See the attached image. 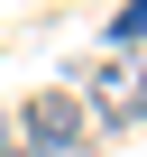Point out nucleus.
Returning a JSON list of instances; mask_svg holds the SVG:
<instances>
[{
  "instance_id": "nucleus-1",
  "label": "nucleus",
  "mask_w": 147,
  "mask_h": 157,
  "mask_svg": "<svg viewBox=\"0 0 147 157\" xmlns=\"http://www.w3.org/2000/svg\"><path fill=\"white\" fill-rule=\"evenodd\" d=\"M19 157H74V148H83V102H74V93H37L28 111H19Z\"/></svg>"
},
{
  "instance_id": "nucleus-2",
  "label": "nucleus",
  "mask_w": 147,
  "mask_h": 157,
  "mask_svg": "<svg viewBox=\"0 0 147 157\" xmlns=\"http://www.w3.org/2000/svg\"><path fill=\"white\" fill-rule=\"evenodd\" d=\"M92 120H110V129L147 120V65H138V74H129V65H101V74H92Z\"/></svg>"
},
{
  "instance_id": "nucleus-3",
  "label": "nucleus",
  "mask_w": 147,
  "mask_h": 157,
  "mask_svg": "<svg viewBox=\"0 0 147 157\" xmlns=\"http://www.w3.org/2000/svg\"><path fill=\"white\" fill-rule=\"evenodd\" d=\"M110 46H147V0H138V10H120V19H110Z\"/></svg>"
}]
</instances>
